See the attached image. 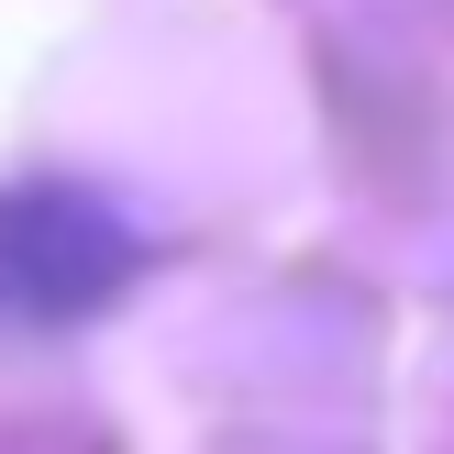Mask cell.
<instances>
[{
	"instance_id": "1",
	"label": "cell",
	"mask_w": 454,
	"mask_h": 454,
	"mask_svg": "<svg viewBox=\"0 0 454 454\" xmlns=\"http://www.w3.org/2000/svg\"><path fill=\"white\" fill-rule=\"evenodd\" d=\"M133 266H145V244L89 189H0V333L89 322Z\"/></svg>"
}]
</instances>
